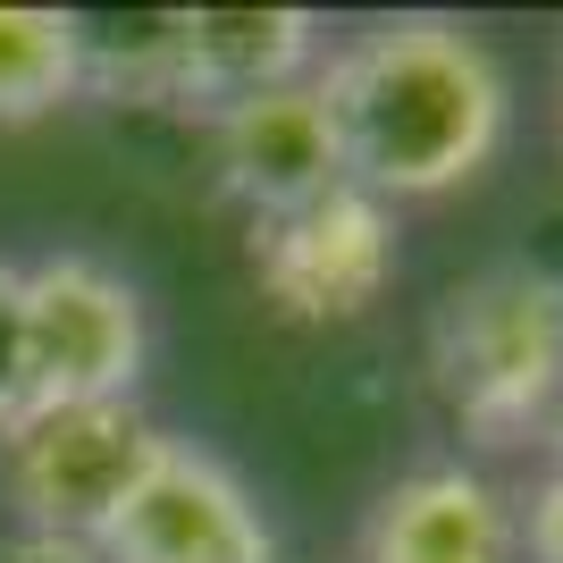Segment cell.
<instances>
[{
    "label": "cell",
    "mask_w": 563,
    "mask_h": 563,
    "mask_svg": "<svg viewBox=\"0 0 563 563\" xmlns=\"http://www.w3.org/2000/svg\"><path fill=\"white\" fill-rule=\"evenodd\" d=\"M320 101L336 118L345 186L396 202H438V194L488 177L514 126V76L463 18H378L320 51L311 68Z\"/></svg>",
    "instance_id": "1"
},
{
    "label": "cell",
    "mask_w": 563,
    "mask_h": 563,
    "mask_svg": "<svg viewBox=\"0 0 563 563\" xmlns=\"http://www.w3.org/2000/svg\"><path fill=\"white\" fill-rule=\"evenodd\" d=\"M429 387L479 454L539 446L563 404V269L488 261L429 311Z\"/></svg>",
    "instance_id": "2"
},
{
    "label": "cell",
    "mask_w": 563,
    "mask_h": 563,
    "mask_svg": "<svg viewBox=\"0 0 563 563\" xmlns=\"http://www.w3.org/2000/svg\"><path fill=\"white\" fill-rule=\"evenodd\" d=\"M168 429L135 396L118 404H34L0 429L9 454V496H18L25 530H59V539H101V521L126 505Z\"/></svg>",
    "instance_id": "3"
},
{
    "label": "cell",
    "mask_w": 563,
    "mask_h": 563,
    "mask_svg": "<svg viewBox=\"0 0 563 563\" xmlns=\"http://www.w3.org/2000/svg\"><path fill=\"white\" fill-rule=\"evenodd\" d=\"M18 286H25V378H34V404H118L143 387L152 311H143L135 278H118L93 253H51V261H25Z\"/></svg>",
    "instance_id": "4"
},
{
    "label": "cell",
    "mask_w": 563,
    "mask_h": 563,
    "mask_svg": "<svg viewBox=\"0 0 563 563\" xmlns=\"http://www.w3.org/2000/svg\"><path fill=\"white\" fill-rule=\"evenodd\" d=\"M404 269V228L396 211L362 186H336L320 202L253 228V278L261 303L295 329H345L396 286Z\"/></svg>",
    "instance_id": "5"
},
{
    "label": "cell",
    "mask_w": 563,
    "mask_h": 563,
    "mask_svg": "<svg viewBox=\"0 0 563 563\" xmlns=\"http://www.w3.org/2000/svg\"><path fill=\"white\" fill-rule=\"evenodd\" d=\"M93 547L101 563H278V530L261 521L253 488L177 429L126 488V505L101 521Z\"/></svg>",
    "instance_id": "6"
},
{
    "label": "cell",
    "mask_w": 563,
    "mask_h": 563,
    "mask_svg": "<svg viewBox=\"0 0 563 563\" xmlns=\"http://www.w3.org/2000/svg\"><path fill=\"white\" fill-rule=\"evenodd\" d=\"M211 152H219V186L261 219H286L320 202V194L345 186V152H336V118L320 101L311 76L295 85H269V93L235 101L211 118Z\"/></svg>",
    "instance_id": "7"
},
{
    "label": "cell",
    "mask_w": 563,
    "mask_h": 563,
    "mask_svg": "<svg viewBox=\"0 0 563 563\" xmlns=\"http://www.w3.org/2000/svg\"><path fill=\"white\" fill-rule=\"evenodd\" d=\"M362 563H521L514 496L479 463H421L371 505Z\"/></svg>",
    "instance_id": "8"
},
{
    "label": "cell",
    "mask_w": 563,
    "mask_h": 563,
    "mask_svg": "<svg viewBox=\"0 0 563 563\" xmlns=\"http://www.w3.org/2000/svg\"><path fill=\"white\" fill-rule=\"evenodd\" d=\"M320 18L311 9H168V59H177V110H235V101L295 85L320 68Z\"/></svg>",
    "instance_id": "9"
},
{
    "label": "cell",
    "mask_w": 563,
    "mask_h": 563,
    "mask_svg": "<svg viewBox=\"0 0 563 563\" xmlns=\"http://www.w3.org/2000/svg\"><path fill=\"white\" fill-rule=\"evenodd\" d=\"M85 93V18L76 9H0V126L68 110Z\"/></svg>",
    "instance_id": "10"
},
{
    "label": "cell",
    "mask_w": 563,
    "mask_h": 563,
    "mask_svg": "<svg viewBox=\"0 0 563 563\" xmlns=\"http://www.w3.org/2000/svg\"><path fill=\"white\" fill-rule=\"evenodd\" d=\"M34 404V378H25V286L18 261H0V429Z\"/></svg>",
    "instance_id": "11"
},
{
    "label": "cell",
    "mask_w": 563,
    "mask_h": 563,
    "mask_svg": "<svg viewBox=\"0 0 563 563\" xmlns=\"http://www.w3.org/2000/svg\"><path fill=\"white\" fill-rule=\"evenodd\" d=\"M514 530H521V563H563V471L555 463L530 496H514Z\"/></svg>",
    "instance_id": "12"
},
{
    "label": "cell",
    "mask_w": 563,
    "mask_h": 563,
    "mask_svg": "<svg viewBox=\"0 0 563 563\" xmlns=\"http://www.w3.org/2000/svg\"><path fill=\"white\" fill-rule=\"evenodd\" d=\"M0 563H101L93 539H59V530H9Z\"/></svg>",
    "instance_id": "13"
},
{
    "label": "cell",
    "mask_w": 563,
    "mask_h": 563,
    "mask_svg": "<svg viewBox=\"0 0 563 563\" xmlns=\"http://www.w3.org/2000/svg\"><path fill=\"white\" fill-rule=\"evenodd\" d=\"M547 454H555V471H563V404H555V421H547V438H539Z\"/></svg>",
    "instance_id": "14"
}]
</instances>
